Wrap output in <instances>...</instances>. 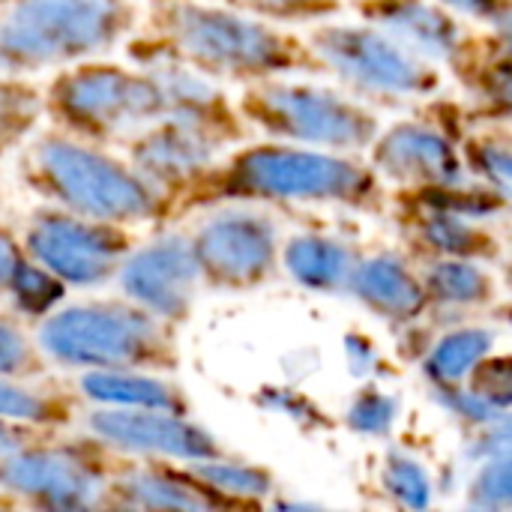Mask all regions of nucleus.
<instances>
[{
  "label": "nucleus",
  "mask_w": 512,
  "mask_h": 512,
  "mask_svg": "<svg viewBox=\"0 0 512 512\" xmlns=\"http://www.w3.org/2000/svg\"><path fill=\"white\" fill-rule=\"evenodd\" d=\"M210 177L204 195L216 198L339 204L363 213H378L390 201L384 177L360 153H336L288 141L249 147Z\"/></svg>",
  "instance_id": "obj_1"
},
{
  "label": "nucleus",
  "mask_w": 512,
  "mask_h": 512,
  "mask_svg": "<svg viewBox=\"0 0 512 512\" xmlns=\"http://www.w3.org/2000/svg\"><path fill=\"white\" fill-rule=\"evenodd\" d=\"M159 27L165 39L207 75L249 84L285 75H327L306 39L240 9L180 0L162 9Z\"/></svg>",
  "instance_id": "obj_2"
},
{
  "label": "nucleus",
  "mask_w": 512,
  "mask_h": 512,
  "mask_svg": "<svg viewBox=\"0 0 512 512\" xmlns=\"http://www.w3.org/2000/svg\"><path fill=\"white\" fill-rule=\"evenodd\" d=\"M30 183L69 213L93 222H138L162 210V192L135 168L69 138H42L27 159Z\"/></svg>",
  "instance_id": "obj_3"
},
{
  "label": "nucleus",
  "mask_w": 512,
  "mask_h": 512,
  "mask_svg": "<svg viewBox=\"0 0 512 512\" xmlns=\"http://www.w3.org/2000/svg\"><path fill=\"white\" fill-rule=\"evenodd\" d=\"M240 114L276 141L336 153H366L381 132L372 108L315 81H252L240 99Z\"/></svg>",
  "instance_id": "obj_4"
},
{
  "label": "nucleus",
  "mask_w": 512,
  "mask_h": 512,
  "mask_svg": "<svg viewBox=\"0 0 512 512\" xmlns=\"http://www.w3.org/2000/svg\"><path fill=\"white\" fill-rule=\"evenodd\" d=\"M129 18L123 0H15L0 15V75L105 51Z\"/></svg>",
  "instance_id": "obj_5"
},
{
  "label": "nucleus",
  "mask_w": 512,
  "mask_h": 512,
  "mask_svg": "<svg viewBox=\"0 0 512 512\" xmlns=\"http://www.w3.org/2000/svg\"><path fill=\"white\" fill-rule=\"evenodd\" d=\"M327 75L339 78L342 87L369 102H417L429 99L444 84V66L417 57L384 30L354 24H318L309 39Z\"/></svg>",
  "instance_id": "obj_6"
},
{
  "label": "nucleus",
  "mask_w": 512,
  "mask_h": 512,
  "mask_svg": "<svg viewBox=\"0 0 512 512\" xmlns=\"http://www.w3.org/2000/svg\"><path fill=\"white\" fill-rule=\"evenodd\" d=\"M39 345L51 360L78 369L123 372L168 363V336L138 303L69 306L45 321Z\"/></svg>",
  "instance_id": "obj_7"
},
{
  "label": "nucleus",
  "mask_w": 512,
  "mask_h": 512,
  "mask_svg": "<svg viewBox=\"0 0 512 512\" xmlns=\"http://www.w3.org/2000/svg\"><path fill=\"white\" fill-rule=\"evenodd\" d=\"M54 114L81 135H123L162 120V90L153 75L117 66H78L48 90Z\"/></svg>",
  "instance_id": "obj_8"
},
{
  "label": "nucleus",
  "mask_w": 512,
  "mask_h": 512,
  "mask_svg": "<svg viewBox=\"0 0 512 512\" xmlns=\"http://www.w3.org/2000/svg\"><path fill=\"white\" fill-rule=\"evenodd\" d=\"M201 276L216 288H255L267 282L279 258V228L267 213L228 207L204 222L192 240Z\"/></svg>",
  "instance_id": "obj_9"
},
{
  "label": "nucleus",
  "mask_w": 512,
  "mask_h": 512,
  "mask_svg": "<svg viewBox=\"0 0 512 512\" xmlns=\"http://www.w3.org/2000/svg\"><path fill=\"white\" fill-rule=\"evenodd\" d=\"M27 249L57 279L72 285H99L120 267L126 237L111 222L42 210L30 222Z\"/></svg>",
  "instance_id": "obj_10"
},
{
  "label": "nucleus",
  "mask_w": 512,
  "mask_h": 512,
  "mask_svg": "<svg viewBox=\"0 0 512 512\" xmlns=\"http://www.w3.org/2000/svg\"><path fill=\"white\" fill-rule=\"evenodd\" d=\"M366 159L396 189L465 186L474 180L459 141L423 120H399L381 129Z\"/></svg>",
  "instance_id": "obj_11"
},
{
  "label": "nucleus",
  "mask_w": 512,
  "mask_h": 512,
  "mask_svg": "<svg viewBox=\"0 0 512 512\" xmlns=\"http://www.w3.org/2000/svg\"><path fill=\"white\" fill-rule=\"evenodd\" d=\"M0 486L12 495L30 498L57 510H90L108 495L93 462L72 450H18L0 459Z\"/></svg>",
  "instance_id": "obj_12"
},
{
  "label": "nucleus",
  "mask_w": 512,
  "mask_h": 512,
  "mask_svg": "<svg viewBox=\"0 0 512 512\" xmlns=\"http://www.w3.org/2000/svg\"><path fill=\"white\" fill-rule=\"evenodd\" d=\"M90 432L111 447L129 453H156L183 462H201L222 456L216 438L177 411L162 408H105L90 414Z\"/></svg>",
  "instance_id": "obj_13"
},
{
  "label": "nucleus",
  "mask_w": 512,
  "mask_h": 512,
  "mask_svg": "<svg viewBox=\"0 0 512 512\" xmlns=\"http://www.w3.org/2000/svg\"><path fill=\"white\" fill-rule=\"evenodd\" d=\"M360 21L384 30L399 45L450 69L468 48L474 30L435 0H348Z\"/></svg>",
  "instance_id": "obj_14"
},
{
  "label": "nucleus",
  "mask_w": 512,
  "mask_h": 512,
  "mask_svg": "<svg viewBox=\"0 0 512 512\" xmlns=\"http://www.w3.org/2000/svg\"><path fill=\"white\" fill-rule=\"evenodd\" d=\"M198 279L192 243L183 237H162L120 267L126 297L162 321H180L189 312Z\"/></svg>",
  "instance_id": "obj_15"
},
{
  "label": "nucleus",
  "mask_w": 512,
  "mask_h": 512,
  "mask_svg": "<svg viewBox=\"0 0 512 512\" xmlns=\"http://www.w3.org/2000/svg\"><path fill=\"white\" fill-rule=\"evenodd\" d=\"M222 141L192 123L162 117L132 144V168L162 195L198 177H207Z\"/></svg>",
  "instance_id": "obj_16"
},
{
  "label": "nucleus",
  "mask_w": 512,
  "mask_h": 512,
  "mask_svg": "<svg viewBox=\"0 0 512 512\" xmlns=\"http://www.w3.org/2000/svg\"><path fill=\"white\" fill-rule=\"evenodd\" d=\"M393 201L399 225L420 258H471L483 264L504 258V246L486 219L423 204L402 189H396Z\"/></svg>",
  "instance_id": "obj_17"
},
{
  "label": "nucleus",
  "mask_w": 512,
  "mask_h": 512,
  "mask_svg": "<svg viewBox=\"0 0 512 512\" xmlns=\"http://www.w3.org/2000/svg\"><path fill=\"white\" fill-rule=\"evenodd\" d=\"M348 294L390 327H414L432 312L417 261L393 249L363 255L351 276Z\"/></svg>",
  "instance_id": "obj_18"
},
{
  "label": "nucleus",
  "mask_w": 512,
  "mask_h": 512,
  "mask_svg": "<svg viewBox=\"0 0 512 512\" xmlns=\"http://www.w3.org/2000/svg\"><path fill=\"white\" fill-rule=\"evenodd\" d=\"M360 258L357 246L330 234H297L282 249L291 279L318 294H348Z\"/></svg>",
  "instance_id": "obj_19"
},
{
  "label": "nucleus",
  "mask_w": 512,
  "mask_h": 512,
  "mask_svg": "<svg viewBox=\"0 0 512 512\" xmlns=\"http://www.w3.org/2000/svg\"><path fill=\"white\" fill-rule=\"evenodd\" d=\"M417 267L432 300V312H471L498 303V282L483 261L420 258Z\"/></svg>",
  "instance_id": "obj_20"
},
{
  "label": "nucleus",
  "mask_w": 512,
  "mask_h": 512,
  "mask_svg": "<svg viewBox=\"0 0 512 512\" xmlns=\"http://www.w3.org/2000/svg\"><path fill=\"white\" fill-rule=\"evenodd\" d=\"M474 96L477 111L489 123H512V57L471 36L462 57L447 69Z\"/></svg>",
  "instance_id": "obj_21"
},
{
  "label": "nucleus",
  "mask_w": 512,
  "mask_h": 512,
  "mask_svg": "<svg viewBox=\"0 0 512 512\" xmlns=\"http://www.w3.org/2000/svg\"><path fill=\"white\" fill-rule=\"evenodd\" d=\"M108 495H114L117 504L138 510H213L231 504L195 477L183 480L177 474L162 471H129L117 477Z\"/></svg>",
  "instance_id": "obj_22"
},
{
  "label": "nucleus",
  "mask_w": 512,
  "mask_h": 512,
  "mask_svg": "<svg viewBox=\"0 0 512 512\" xmlns=\"http://www.w3.org/2000/svg\"><path fill=\"white\" fill-rule=\"evenodd\" d=\"M498 333L486 324H456L420 354V372L429 387L465 384L474 366L495 351Z\"/></svg>",
  "instance_id": "obj_23"
},
{
  "label": "nucleus",
  "mask_w": 512,
  "mask_h": 512,
  "mask_svg": "<svg viewBox=\"0 0 512 512\" xmlns=\"http://www.w3.org/2000/svg\"><path fill=\"white\" fill-rule=\"evenodd\" d=\"M87 399L102 402L108 408H162V411H186L183 396L165 381L126 375V372H90L81 381Z\"/></svg>",
  "instance_id": "obj_24"
},
{
  "label": "nucleus",
  "mask_w": 512,
  "mask_h": 512,
  "mask_svg": "<svg viewBox=\"0 0 512 512\" xmlns=\"http://www.w3.org/2000/svg\"><path fill=\"white\" fill-rule=\"evenodd\" d=\"M459 150L474 180L489 183L512 201V132L504 123L471 129L459 138Z\"/></svg>",
  "instance_id": "obj_25"
},
{
  "label": "nucleus",
  "mask_w": 512,
  "mask_h": 512,
  "mask_svg": "<svg viewBox=\"0 0 512 512\" xmlns=\"http://www.w3.org/2000/svg\"><path fill=\"white\" fill-rule=\"evenodd\" d=\"M189 477L204 483L210 492L222 495L225 501H258L273 492V477L264 468L228 462L222 456L189 462Z\"/></svg>",
  "instance_id": "obj_26"
},
{
  "label": "nucleus",
  "mask_w": 512,
  "mask_h": 512,
  "mask_svg": "<svg viewBox=\"0 0 512 512\" xmlns=\"http://www.w3.org/2000/svg\"><path fill=\"white\" fill-rule=\"evenodd\" d=\"M381 489L384 495L405 510H426L435 501V483L423 459L402 447H390L381 465Z\"/></svg>",
  "instance_id": "obj_27"
},
{
  "label": "nucleus",
  "mask_w": 512,
  "mask_h": 512,
  "mask_svg": "<svg viewBox=\"0 0 512 512\" xmlns=\"http://www.w3.org/2000/svg\"><path fill=\"white\" fill-rule=\"evenodd\" d=\"M402 417V396L387 393L378 381H363L345 408V426L363 438H390Z\"/></svg>",
  "instance_id": "obj_28"
},
{
  "label": "nucleus",
  "mask_w": 512,
  "mask_h": 512,
  "mask_svg": "<svg viewBox=\"0 0 512 512\" xmlns=\"http://www.w3.org/2000/svg\"><path fill=\"white\" fill-rule=\"evenodd\" d=\"M465 504L471 510H512V450L492 453L477 462Z\"/></svg>",
  "instance_id": "obj_29"
},
{
  "label": "nucleus",
  "mask_w": 512,
  "mask_h": 512,
  "mask_svg": "<svg viewBox=\"0 0 512 512\" xmlns=\"http://www.w3.org/2000/svg\"><path fill=\"white\" fill-rule=\"evenodd\" d=\"M228 3L255 18L285 21V24L327 21L348 6V0H228Z\"/></svg>",
  "instance_id": "obj_30"
},
{
  "label": "nucleus",
  "mask_w": 512,
  "mask_h": 512,
  "mask_svg": "<svg viewBox=\"0 0 512 512\" xmlns=\"http://www.w3.org/2000/svg\"><path fill=\"white\" fill-rule=\"evenodd\" d=\"M42 99L21 81H0V153L12 147L36 123Z\"/></svg>",
  "instance_id": "obj_31"
},
{
  "label": "nucleus",
  "mask_w": 512,
  "mask_h": 512,
  "mask_svg": "<svg viewBox=\"0 0 512 512\" xmlns=\"http://www.w3.org/2000/svg\"><path fill=\"white\" fill-rule=\"evenodd\" d=\"M258 405L291 420L303 432H324L333 426L330 414L315 399H309L306 393H300L294 387H264L258 393Z\"/></svg>",
  "instance_id": "obj_32"
},
{
  "label": "nucleus",
  "mask_w": 512,
  "mask_h": 512,
  "mask_svg": "<svg viewBox=\"0 0 512 512\" xmlns=\"http://www.w3.org/2000/svg\"><path fill=\"white\" fill-rule=\"evenodd\" d=\"M465 387L480 396L492 411H512V351L510 354H486L474 372L468 375Z\"/></svg>",
  "instance_id": "obj_33"
},
{
  "label": "nucleus",
  "mask_w": 512,
  "mask_h": 512,
  "mask_svg": "<svg viewBox=\"0 0 512 512\" xmlns=\"http://www.w3.org/2000/svg\"><path fill=\"white\" fill-rule=\"evenodd\" d=\"M9 291L15 294L18 309L27 315H42L63 297L60 279L51 270H45L42 264L36 267V264H24V261H18V267L9 279Z\"/></svg>",
  "instance_id": "obj_34"
},
{
  "label": "nucleus",
  "mask_w": 512,
  "mask_h": 512,
  "mask_svg": "<svg viewBox=\"0 0 512 512\" xmlns=\"http://www.w3.org/2000/svg\"><path fill=\"white\" fill-rule=\"evenodd\" d=\"M0 417L21 420V423H54L63 420V408L33 390H24L12 384L6 375H0Z\"/></svg>",
  "instance_id": "obj_35"
},
{
  "label": "nucleus",
  "mask_w": 512,
  "mask_h": 512,
  "mask_svg": "<svg viewBox=\"0 0 512 512\" xmlns=\"http://www.w3.org/2000/svg\"><path fill=\"white\" fill-rule=\"evenodd\" d=\"M429 396L456 420L462 423L465 429H483L489 426L492 420H498L501 414L492 411L480 396H474L465 384H453V387H429Z\"/></svg>",
  "instance_id": "obj_36"
},
{
  "label": "nucleus",
  "mask_w": 512,
  "mask_h": 512,
  "mask_svg": "<svg viewBox=\"0 0 512 512\" xmlns=\"http://www.w3.org/2000/svg\"><path fill=\"white\" fill-rule=\"evenodd\" d=\"M345 360H348L351 375L360 378V381H384V378H393V369H390L387 357L360 330L345 333Z\"/></svg>",
  "instance_id": "obj_37"
},
{
  "label": "nucleus",
  "mask_w": 512,
  "mask_h": 512,
  "mask_svg": "<svg viewBox=\"0 0 512 512\" xmlns=\"http://www.w3.org/2000/svg\"><path fill=\"white\" fill-rule=\"evenodd\" d=\"M504 450H512V411H504L498 420H492L483 429H474L471 441L465 447V456L471 462H480V459H486L492 453H504Z\"/></svg>",
  "instance_id": "obj_38"
},
{
  "label": "nucleus",
  "mask_w": 512,
  "mask_h": 512,
  "mask_svg": "<svg viewBox=\"0 0 512 512\" xmlns=\"http://www.w3.org/2000/svg\"><path fill=\"white\" fill-rule=\"evenodd\" d=\"M24 372H33L30 345L12 321L0 318V375L12 378V375H24Z\"/></svg>",
  "instance_id": "obj_39"
},
{
  "label": "nucleus",
  "mask_w": 512,
  "mask_h": 512,
  "mask_svg": "<svg viewBox=\"0 0 512 512\" xmlns=\"http://www.w3.org/2000/svg\"><path fill=\"white\" fill-rule=\"evenodd\" d=\"M444 9H450L459 18L477 21V24H498L507 15V0H435Z\"/></svg>",
  "instance_id": "obj_40"
},
{
  "label": "nucleus",
  "mask_w": 512,
  "mask_h": 512,
  "mask_svg": "<svg viewBox=\"0 0 512 512\" xmlns=\"http://www.w3.org/2000/svg\"><path fill=\"white\" fill-rule=\"evenodd\" d=\"M27 435H30L27 429H18V426H12V420H9V417H0V459H3V456H9V453L24 450Z\"/></svg>",
  "instance_id": "obj_41"
},
{
  "label": "nucleus",
  "mask_w": 512,
  "mask_h": 512,
  "mask_svg": "<svg viewBox=\"0 0 512 512\" xmlns=\"http://www.w3.org/2000/svg\"><path fill=\"white\" fill-rule=\"evenodd\" d=\"M486 45H492L495 51H504L512 57V18H501L498 24H492L486 33H480Z\"/></svg>",
  "instance_id": "obj_42"
},
{
  "label": "nucleus",
  "mask_w": 512,
  "mask_h": 512,
  "mask_svg": "<svg viewBox=\"0 0 512 512\" xmlns=\"http://www.w3.org/2000/svg\"><path fill=\"white\" fill-rule=\"evenodd\" d=\"M18 261H21V258H18L15 243L9 240V234L0 231V288H9V279H12Z\"/></svg>",
  "instance_id": "obj_43"
},
{
  "label": "nucleus",
  "mask_w": 512,
  "mask_h": 512,
  "mask_svg": "<svg viewBox=\"0 0 512 512\" xmlns=\"http://www.w3.org/2000/svg\"><path fill=\"white\" fill-rule=\"evenodd\" d=\"M492 315H495V321L512 327V297L510 300H504V303H495V306H492Z\"/></svg>",
  "instance_id": "obj_44"
},
{
  "label": "nucleus",
  "mask_w": 512,
  "mask_h": 512,
  "mask_svg": "<svg viewBox=\"0 0 512 512\" xmlns=\"http://www.w3.org/2000/svg\"><path fill=\"white\" fill-rule=\"evenodd\" d=\"M501 279H504V288L512 294V258H501Z\"/></svg>",
  "instance_id": "obj_45"
},
{
  "label": "nucleus",
  "mask_w": 512,
  "mask_h": 512,
  "mask_svg": "<svg viewBox=\"0 0 512 512\" xmlns=\"http://www.w3.org/2000/svg\"><path fill=\"white\" fill-rule=\"evenodd\" d=\"M504 18H512V0H507V15Z\"/></svg>",
  "instance_id": "obj_46"
}]
</instances>
